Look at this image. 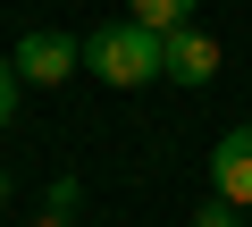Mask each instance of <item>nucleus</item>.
<instances>
[{
	"instance_id": "f257e3e1",
	"label": "nucleus",
	"mask_w": 252,
	"mask_h": 227,
	"mask_svg": "<svg viewBox=\"0 0 252 227\" xmlns=\"http://www.w3.org/2000/svg\"><path fill=\"white\" fill-rule=\"evenodd\" d=\"M84 67H93L101 84H118V93H135V84H152V76H160V34H152V26H135V17L93 26V34H84Z\"/></svg>"
},
{
	"instance_id": "f03ea898",
	"label": "nucleus",
	"mask_w": 252,
	"mask_h": 227,
	"mask_svg": "<svg viewBox=\"0 0 252 227\" xmlns=\"http://www.w3.org/2000/svg\"><path fill=\"white\" fill-rule=\"evenodd\" d=\"M9 59H17V76H26V84H67V76L84 67V42H76V34H51V26H42V34H26V42H17Z\"/></svg>"
},
{
	"instance_id": "7ed1b4c3",
	"label": "nucleus",
	"mask_w": 252,
	"mask_h": 227,
	"mask_svg": "<svg viewBox=\"0 0 252 227\" xmlns=\"http://www.w3.org/2000/svg\"><path fill=\"white\" fill-rule=\"evenodd\" d=\"M210 194L235 202V210H252V118L227 127V135L210 143Z\"/></svg>"
},
{
	"instance_id": "20e7f679",
	"label": "nucleus",
	"mask_w": 252,
	"mask_h": 227,
	"mask_svg": "<svg viewBox=\"0 0 252 227\" xmlns=\"http://www.w3.org/2000/svg\"><path fill=\"white\" fill-rule=\"evenodd\" d=\"M160 76H168V84H210V76H219V42H210L202 26L160 34Z\"/></svg>"
},
{
	"instance_id": "39448f33",
	"label": "nucleus",
	"mask_w": 252,
	"mask_h": 227,
	"mask_svg": "<svg viewBox=\"0 0 252 227\" xmlns=\"http://www.w3.org/2000/svg\"><path fill=\"white\" fill-rule=\"evenodd\" d=\"M126 17L152 34H177V26H193V0H126Z\"/></svg>"
},
{
	"instance_id": "423d86ee",
	"label": "nucleus",
	"mask_w": 252,
	"mask_h": 227,
	"mask_svg": "<svg viewBox=\"0 0 252 227\" xmlns=\"http://www.w3.org/2000/svg\"><path fill=\"white\" fill-rule=\"evenodd\" d=\"M17 84H26V76H17V59H0V127L17 118Z\"/></svg>"
},
{
	"instance_id": "0eeeda50",
	"label": "nucleus",
	"mask_w": 252,
	"mask_h": 227,
	"mask_svg": "<svg viewBox=\"0 0 252 227\" xmlns=\"http://www.w3.org/2000/svg\"><path fill=\"white\" fill-rule=\"evenodd\" d=\"M193 227H244V210H235V202H202V210H193Z\"/></svg>"
},
{
	"instance_id": "6e6552de",
	"label": "nucleus",
	"mask_w": 252,
	"mask_h": 227,
	"mask_svg": "<svg viewBox=\"0 0 252 227\" xmlns=\"http://www.w3.org/2000/svg\"><path fill=\"white\" fill-rule=\"evenodd\" d=\"M26 227H76V210H51L42 202V219H26Z\"/></svg>"
},
{
	"instance_id": "1a4fd4ad",
	"label": "nucleus",
	"mask_w": 252,
	"mask_h": 227,
	"mask_svg": "<svg viewBox=\"0 0 252 227\" xmlns=\"http://www.w3.org/2000/svg\"><path fill=\"white\" fill-rule=\"evenodd\" d=\"M0 202H9V177H0Z\"/></svg>"
}]
</instances>
